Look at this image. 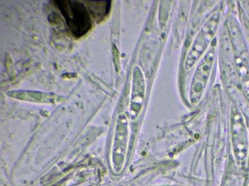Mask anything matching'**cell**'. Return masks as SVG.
Masks as SVG:
<instances>
[{"instance_id":"6da1fadb","label":"cell","mask_w":249,"mask_h":186,"mask_svg":"<svg viewBox=\"0 0 249 186\" xmlns=\"http://www.w3.org/2000/svg\"><path fill=\"white\" fill-rule=\"evenodd\" d=\"M56 2L73 34L75 36L81 37L90 30L92 21L90 15L83 4L77 1Z\"/></svg>"},{"instance_id":"7a4b0ae2","label":"cell","mask_w":249,"mask_h":186,"mask_svg":"<svg viewBox=\"0 0 249 186\" xmlns=\"http://www.w3.org/2000/svg\"><path fill=\"white\" fill-rule=\"evenodd\" d=\"M219 13H215L199 31L187 55L184 64V67L186 70H190L195 65L196 62L198 61L210 46L216 33L219 25Z\"/></svg>"},{"instance_id":"3957f363","label":"cell","mask_w":249,"mask_h":186,"mask_svg":"<svg viewBox=\"0 0 249 186\" xmlns=\"http://www.w3.org/2000/svg\"><path fill=\"white\" fill-rule=\"evenodd\" d=\"M213 51L209 52L206 57L202 60L196 73L192 86V98L193 103L199 100L201 93L205 88L209 76H210L213 60Z\"/></svg>"},{"instance_id":"277c9868","label":"cell","mask_w":249,"mask_h":186,"mask_svg":"<svg viewBox=\"0 0 249 186\" xmlns=\"http://www.w3.org/2000/svg\"><path fill=\"white\" fill-rule=\"evenodd\" d=\"M13 98L33 103L55 104L61 103L63 97L54 94L31 91H15L8 93Z\"/></svg>"},{"instance_id":"5b68a950","label":"cell","mask_w":249,"mask_h":186,"mask_svg":"<svg viewBox=\"0 0 249 186\" xmlns=\"http://www.w3.org/2000/svg\"><path fill=\"white\" fill-rule=\"evenodd\" d=\"M90 13L93 18L101 22L106 18L110 10V1H86Z\"/></svg>"},{"instance_id":"8992f818","label":"cell","mask_w":249,"mask_h":186,"mask_svg":"<svg viewBox=\"0 0 249 186\" xmlns=\"http://www.w3.org/2000/svg\"><path fill=\"white\" fill-rule=\"evenodd\" d=\"M243 57H238L237 59V68L239 70L242 88L249 101V68Z\"/></svg>"}]
</instances>
